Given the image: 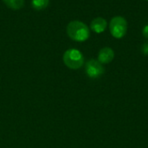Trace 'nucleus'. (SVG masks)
<instances>
[{
    "label": "nucleus",
    "instance_id": "obj_8",
    "mask_svg": "<svg viewBox=\"0 0 148 148\" xmlns=\"http://www.w3.org/2000/svg\"><path fill=\"white\" fill-rule=\"evenodd\" d=\"M49 3V0H32L31 5L36 10H41L45 9Z\"/></svg>",
    "mask_w": 148,
    "mask_h": 148
},
{
    "label": "nucleus",
    "instance_id": "obj_9",
    "mask_svg": "<svg viewBox=\"0 0 148 148\" xmlns=\"http://www.w3.org/2000/svg\"><path fill=\"white\" fill-rule=\"evenodd\" d=\"M142 34H143V36H144L145 38H148V24L147 25H146V26L143 28V30H142Z\"/></svg>",
    "mask_w": 148,
    "mask_h": 148
},
{
    "label": "nucleus",
    "instance_id": "obj_11",
    "mask_svg": "<svg viewBox=\"0 0 148 148\" xmlns=\"http://www.w3.org/2000/svg\"><path fill=\"white\" fill-rule=\"evenodd\" d=\"M147 1H148V0H147Z\"/></svg>",
    "mask_w": 148,
    "mask_h": 148
},
{
    "label": "nucleus",
    "instance_id": "obj_10",
    "mask_svg": "<svg viewBox=\"0 0 148 148\" xmlns=\"http://www.w3.org/2000/svg\"><path fill=\"white\" fill-rule=\"evenodd\" d=\"M142 51L145 54H148V43H146L143 46H142Z\"/></svg>",
    "mask_w": 148,
    "mask_h": 148
},
{
    "label": "nucleus",
    "instance_id": "obj_1",
    "mask_svg": "<svg viewBox=\"0 0 148 148\" xmlns=\"http://www.w3.org/2000/svg\"><path fill=\"white\" fill-rule=\"evenodd\" d=\"M67 34L74 41L84 42L88 39L90 36L89 28L82 21L74 20L67 25Z\"/></svg>",
    "mask_w": 148,
    "mask_h": 148
},
{
    "label": "nucleus",
    "instance_id": "obj_4",
    "mask_svg": "<svg viewBox=\"0 0 148 148\" xmlns=\"http://www.w3.org/2000/svg\"><path fill=\"white\" fill-rule=\"evenodd\" d=\"M85 72L88 78L98 79L105 72V68L97 59H89L85 65Z\"/></svg>",
    "mask_w": 148,
    "mask_h": 148
},
{
    "label": "nucleus",
    "instance_id": "obj_2",
    "mask_svg": "<svg viewBox=\"0 0 148 148\" xmlns=\"http://www.w3.org/2000/svg\"><path fill=\"white\" fill-rule=\"evenodd\" d=\"M63 62L67 67L72 70L80 69L84 64V57L82 53L77 49L67 50L62 57Z\"/></svg>",
    "mask_w": 148,
    "mask_h": 148
},
{
    "label": "nucleus",
    "instance_id": "obj_3",
    "mask_svg": "<svg viewBox=\"0 0 148 148\" xmlns=\"http://www.w3.org/2000/svg\"><path fill=\"white\" fill-rule=\"evenodd\" d=\"M109 31L115 38H123L127 31V22L121 16L114 17L109 23Z\"/></svg>",
    "mask_w": 148,
    "mask_h": 148
},
{
    "label": "nucleus",
    "instance_id": "obj_5",
    "mask_svg": "<svg viewBox=\"0 0 148 148\" xmlns=\"http://www.w3.org/2000/svg\"><path fill=\"white\" fill-rule=\"evenodd\" d=\"M114 58V50L110 47H104V48L100 50V51L98 53V59L97 60L101 64L106 65V64L111 63Z\"/></svg>",
    "mask_w": 148,
    "mask_h": 148
},
{
    "label": "nucleus",
    "instance_id": "obj_6",
    "mask_svg": "<svg viewBox=\"0 0 148 148\" xmlns=\"http://www.w3.org/2000/svg\"><path fill=\"white\" fill-rule=\"evenodd\" d=\"M108 27V23L105 18L98 17L91 21L90 28L95 33H102Z\"/></svg>",
    "mask_w": 148,
    "mask_h": 148
},
{
    "label": "nucleus",
    "instance_id": "obj_7",
    "mask_svg": "<svg viewBox=\"0 0 148 148\" xmlns=\"http://www.w3.org/2000/svg\"><path fill=\"white\" fill-rule=\"evenodd\" d=\"M3 3L10 9L19 10L24 4V0H3Z\"/></svg>",
    "mask_w": 148,
    "mask_h": 148
}]
</instances>
